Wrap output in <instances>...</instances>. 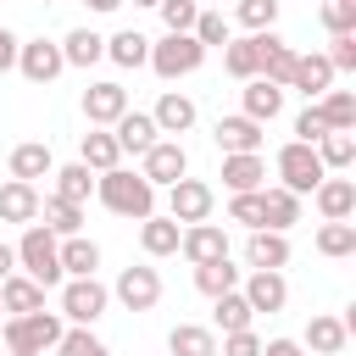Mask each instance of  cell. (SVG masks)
Returning <instances> with one entry per match:
<instances>
[{
    "instance_id": "6da1fadb",
    "label": "cell",
    "mask_w": 356,
    "mask_h": 356,
    "mask_svg": "<svg viewBox=\"0 0 356 356\" xmlns=\"http://www.w3.org/2000/svg\"><path fill=\"white\" fill-rule=\"evenodd\" d=\"M95 200H100L106 211H117V217H134V222L156 217V189L139 178V167H111V172H100V178H95Z\"/></svg>"
},
{
    "instance_id": "7a4b0ae2",
    "label": "cell",
    "mask_w": 356,
    "mask_h": 356,
    "mask_svg": "<svg viewBox=\"0 0 356 356\" xmlns=\"http://www.w3.org/2000/svg\"><path fill=\"white\" fill-rule=\"evenodd\" d=\"M11 250H17V273H28L39 289H61V256H56L61 239H56L44 222H28Z\"/></svg>"
},
{
    "instance_id": "3957f363",
    "label": "cell",
    "mask_w": 356,
    "mask_h": 356,
    "mask_svg": "<svg viewBox=\"0 0 356 356\" xmlns=\"http://www.w3.org/2000/svg\"><path fill=\"white\" fill-rule=\"evenodd\" d=\"M61 334H67L61 312H28V317H6L0 323V339H6L11 356H50Z\"/></svg>"
},
{
    "instance_id": "277c9868",
    "label": "cell",
    "mask_w": 356,
    "mask_h": 356,
    "mask_svg": "<svg viewBox=\"0 0 356 356\" xmlns=\"http://www.w3.org/2000/svg\"><path fill=\"white\" fill-rule=\"evenodd\" d=\"M200 61H206V50H200L195 33H161V39H150V61H145V67H150L161 83H178V78L200 72Z\"/></svg>"
},
{
    "instance_id": "5b68a950",
    "label": "cell",
    "mask_w": 356,
    "mask_h": 356,
    "mask_svg": "<svg viewBox=\"0 0 356 356\" xmlns=\"http://www.w3.org/2000/svg\"><path fill=\"white\" fill-rule=\"evenodd\" d=\"M111 306V289L100 278H61V323L67 328H95Z\"/></svg>"
},
{
    "instance_id": "8992f818",
    "label": "cell",
    "mask_w": 356,
    "mask_h": 356,
    "mask_svg": "<svg viewBox=\"0 0 356 356\" xmlns=\"http://www.w3.org/2000/svg\"><path fill=\"white\" fill-rule=\"evenodd\" d=\"M273 172H278V189H289V195H312V189L328 178V172H323V161H317V150H312V145H300V139L278 145Z\"/></svg>"
},
{
    "instance_id": "52a82bcc",
    "label": "cell",
    "mask_w": 356,
    "mask_h": 356,
    "mask_svg": "<svg viewBox=\"0 0 356 356\" xmlns=\"http://www.w3.org/2000/svg\"><path fill=\"white\" fill-rule=\"evenodd\" d=\"M139 178H145L150 189H172L178 178H189V150H184V139H156V145L139 156Z\"/></svg>"
},
{
    "instance_id": "ba28073f",
    "label": "cell",
    "mask_w": 356,
    "mask_h": 356,
    "mask_svg": "<svg viewBox=\"0 0 356 356\" xmlns=\"http://www.w3.org/2000/svg\"><path fill=\"white\" fill-rule=\"evenodd\" d=\"M211 206H217V189H211L206 178H178V184L167 189V217H172L178 228L211 222Z\"/></svg>"
},
{
    "instance_id": "9c48e42d",
    "label": "cell",
    "mask_w": 356,
    "mask_h": 356,
    "mask_svg": "<svg viewBox=\"0 0 356 356\" xmlns=\"http://www.w3.org/2000/svg\"><path fill=\"white\" fill-rule=\"evenodd\" d=\"M17 72H22L28 83L50 89V83L67 72V61H61V44H56V39H22V44H17Z\"/></svg>"
},
{
    "instance_id": "30bf717a",
    "label": "cell",
    "mask_w": 356,
    "mask_h": 356,
    "mask_svg": "<svg viewBox=\"0 0 356 356\" xmlns=\"http://www.w3.org/2000/svg\"><path fill=\"white\" fill-rule=\"evenodd\" d=\"M111 300H122L128 312H150V306L161 300V273H156L150 261L122 267V273H117V284H111Z\"/></svg>"
},
{
    "instance_id": "8fae6325",
    "label": "cell",
    "mask_w": 356,
    "mask_h": 356,
    "mask_svg": "<svg viewBox=\"0 0 356 356\" xmlns=\"http://www.w3.org/2000/svg\"><path fill=\"white\" fill-rule=\"evenodd\" d=\"M239 295H245V306H250L256 317H261V312L273 317V312H284V306H289V278H284V273L256 267V273H245V278H239Z\"/></svg>"
},
{
    "instance_id": "7c38bea8",
    "label": "cell",
    "mask_w": 356,
    "mask_h": 356,
    "mask_svg": "<svg viewBox=\"0 0 356 356\" xmlns=\"http://www.w3.org/2000/svg\"><path fill=\"white\" fill-rule=\"evenodd\" d=\"M211 139H217V150H222V156H261L267 128L234 111V117H217V122H211Z\"/></svg>"
},
{
    "instance_id": "4fadbf2b",
    "label": "cell",
    "mask_w": 356,
    "mask_h": 356,
    "mask_svg": "<svg viewBox=\"0 0 356 356\" xmlns=\"http://www.w3.org/2000/svg\"><path fill=\"white\" fill-rule=\"evenodd\" d=\"M122 111H128V89H122L117 78H95V83L83 89V117H89V128H111Z\"/></svg>"
},
{
    "instance_id": "5bb4252c",
    "label": "cell",
    "mask_w": 356,
    "mask_h": 356,
    "mask_svg": "<svg viewBox=\"0 0 356 356\" xmlns=\"http://www.w3.org/2000/svg\"><path fill=\"white\" fill-rule=\"evenodd\" d=\"M178 256H184L189 267H206V261L228 256V228H217V222H189V228L178 234Z\"/></svg>"
},
{
    "instance_id": "9a60e30c",
    "label": "cell",
    "mask_w": 356,
    "mask_h": 356,
    "mask_svg": "<svg viewBox=\"0 0 356 356\" xmlns=\"http://www.w3.org/2000/svg\"><path fill=\"white\" fill-rule=\"evenodd\" d=\"M289 234H273V228H250L245 234V273H256V267H267V273H284L289 267Z\"/></svg>"
},
{
    "instance_id": "2e32d148",
    "label": "cell",
    "mask_w": 356,
    "mask_h": 356,
    "mask_svg": "<svg viewBox=\"0 0 356 356\" xmlns=\"http://www.w3.org/2000/svg\"><path fill=\"white\" fill-rule=\"evenodd\" d=\"M150 122H156V134L161 139H184L195 122H200V106L189 100V95H178V89H167L161 100H156V111H150Z\"/></svg>"
},
{
    "instance_id": "e0dca14e",
    "label": "cell",
    "mask_w": 356,
    "mask_h": 356,
    "mask_svg": "<svg viewBox=\"0 0 356 356\" xmlns=\"http://www.w3.org/2000/svg\"><path fill=\"white\" fill-rule=\"evenodd\" d=\"M312 200H317V217H323V222H350V217H356V178L328 172V178L312 189Z\"/></svg>"
},
{
    "instance_id": "ac0fdd59",
    "label": "cell",
    "mask_w": 356,
    "mask_h": 356,
    "mask_svg": "<svg viewBox=\"0 0 356 356\" xmlns=\"http://www.w3.org/2000/svg\"><path fill=\"white\" fill-rule=\"evenodd\" d=\"M256 44H261V72L256 78H267V83H278V89H289V72H295V44L278 33V28H267V33H256Z\"/></svg>"
},
{
    "instance_id": "d6986e66",
    "label": "cell",
    "mask_w": 356,
    "mask_h": 356,
    "mask_svg": "<svg viewBox=\"0 0 356 356\" xmlns=\"http://www.w3.org/2000/svg\"><path fill=\"white\" fill-rule=\"evenodd\" d=\"M111 139H117V150H122V156H145V150H150L161 134H156L150 111H134V106H128V111L111 122Z\"/></svg>"
},
{
    "instance_id": "ffe728a7",
    "label": "cell",
    "mask_w": 356,
    "mask_h": 356,
    "mask_svg": "<svg viewBox=\"0 0 356 356\" xmlns=\"http://www.w3.org/2000/svg\"><path fill=\"white\" fill-rule=\"evenodd\" d=\"M350 345V328L334 317V312H312V323H306V339H300V350H312V356H339Z\"/></svg>"
},
{
    "instance_id": "44dd1931",
    "label": "cell",
    "mask_w": 356,
    "mask_h": 356,
    "mask_svg": "<svg viewBox=\"0 0 356 356\" xmlns=\"http://www.w3.org/2000/svg\"><path fill=\"white\" fill-rule=\"evenodd\" d=\"M39 184H22V178H6L0 184V222H39Z\"/></svg>"
},
{
    "instance_id": "7402d4cb",
    "label": "cell",
    "mask_w": 356,
    "mask_h": 356,
    "mask_svg": "<svg viewBox=\"0 0 356 356\" xmlns=\"http://www.w3.org/2000/svg\"><path fill=\"white\" fill-rule=\"evenodd\" d=\"M289 89H300L306 100H323V95L334 89V67H328V56H323V50H312V56H295Z\"/></svg>"
},
{
    "instance_id": "603a6c76",
    "label": "cell",
    "mask_w": 356,
    "mask_h": 356,
    "mask_svg": "<svg viewBox=\"0 0 356 356\" xmlns=\"http://www.w3.org/2000/svg\"><path fill=\"white\" fill-rule=\"evenodd\" d=\"M278 111H284V89H278V83L250 78V83L239 89V117H250V122H261V128H267Z\"/></svg>"
},
{
    "instance_id": "cb8c5ba5",
    "label": "cell",
    "mask_w": 356,
    "mask_h": 356,
    "mask_svg": "<svg viewBox=\"0 0 356 356\" xmlns=\"http://www.w3.org/2000/svg\"><path fill=\"white\" fill-rule=\"evenodd\" d=\"M11 178H22V184H39V178H50L56 172V156H50V145L44 139H22V145H11Z\"/></svg>"
},
{
    "instance_id": "d4e9b609",
    "label": "cell",
    "mask_w": 356,
    "mask_h": 356,
    "mask_svg": "<svg viewBox=\"0 0 356 356\" xmlns=\"http://www.w3.org/2000/svg\"><path fill=\"white\" fill-rule=\"evenodd\" d=\"M222 189L228 195H250V189H267V161L261 156H222Z\"/></svg>"
},
{
    "instance_id": "484cf974",
    "label": "cell",
    "mask_w": 356,
    "mask_h": 356,
    "mask_svg": "<svg viewBox=\"0 0 356 356\" xmlns=\"http://www.w3.org/2000/svg\"><path fill=\"white\" fill-rule=\"evenodd\" d=\"M61 44V61L67 67H95V61H106V33H95V28H72V33H61L56 39Z\"/></svg>"
},
{
    "instance_id": "4316f807",
    "label": "cell",
    "mask_w": 356,
    "mask_h": 356,
    "mask_svg": "<svg viewBox=\"0 0 356 356\" xmlns=\"http://www.w3.org/2000/svg\"><path fill=\"white\" fill-rule=\"evenodd\" d=\"M78 161L100 178V172H111V167H122V150H117V139H111V128H89L83 139H78Z\"/></svg>"
},
{
    "instance_id": "83f0119b",
    "label": "cell",
    "mask_w": 356,
    "mask_h": 356,
    "mask_svg": "<svg viewBox=\"0 0 356 356\" xmlns=\"http://www.w3.org/2000/svg\"><path fill=\"white\" fill-rule=\"evenodd\" d=\"M295 222H300V195H289V189L267 184V189H261V228H273V234H289Z\"/></svg>"
},
{
    "instance_id": "f1b7e54d",
    "label": "cell",
    "mask_w": 356,
    "mask_h": 356,
    "mask_svg": "<svg viewBox=\"0 0 356 356\" xmlns=\"http://www.w3.org/2000/svg\"><path fill=\"white\" fill-rule=\"evenodd\" d=\"M178 222L167 217V211H156V217H145L139 222V250L150 256V261H161V256H178Z\"/></svg>"
},
{
    "instance_id": "f546056e",
    "label": "cell",
    "mask_w": 356,
    "mask_h": 356,
    "mask_svg": "<svg viewBox=\"0 0 356 356\" xmlns=\"http://www.w3.org/2000/svg\"><path fill=\"white\" fill-rule=\"evenodd\" d=\"M61 278H95L100 273V245L89 239V234H72V239H61Z\"/></svg>"
},
{
    "instance_id": "4dcf8cb0",
    "label": "cell",
    "mask_w": 356,
    "mask_h": 356,
    "mask_svg": "<svg viewBox=\"0 0 356 356\" xmlns=\"http://www.w3.org/2000/svg\"><path fill=\"white\" fill-rule=\"evenodd\" d=\"M0 306H6V317H28V312H44V289H39L28 273H11V278L0 284Z\"/></svg>"
},
{
    "instance_id": "1f68e13d",
    "label": "cell",
    "mask_w": 356,
    "mask_h": 356,
    "mask_svg": "<svg viewBox=\"0 0 356 356\" xmlns=\"http://www.w3.org/2000/svg\"><path fill=\"white\" fill-rule=\"evenodd\" d=\"M222 72H228V78H239V83H250V78L261 72V44H256V33H245V39H228V44H222Z\"/></svg>"
},
{
    "instance_id": "d6a6232c",
    "label": "cell",
    "mask_w": 356,
    "mask_h": 356,
    "mask_svg": "<svg viewBox=\"0 0 356 356\" xmlns=\"http://www.w3.org/2000/svg\"><path fill=\"white\" fill-rule=\"evenodd\" d=\"M106 61H117V67H145L150 61V39L139 33V28H117L111 39H106Z\"/></svg>"
},
{
    "instance_id": "836d02e7",
    "label": "cell",
    "mask_w": 356,
    "mask_h": 356,
    "mask_svg": "<svg viewBox=\"0 0 356 356\" xmlns=\"http://www.w3.org/2000/svg\"><path fill=\"white\" fill-rule=\"evenodd\" d=\"M39 222L56 234V239H72V234H83V206H72V200H56V195H44L39 200Z\"/></svg>"
},
{
    "instance_id": "e575fe53",
    "label": "cell",
    "mask_w": 356,
    "mask_h": 356,
    "mask_svg": "<svg viewBox=\"0 0 356 356\" xmlns=\"http://www.w3.org/2000/svg\"><path fill=\"white\" fill-rule=\"evenodd\" d=\"M250 323H256V312L245 306L239 289H228V295L211 300V334H239V328H250Z\"/></svg>"
},
{
    "instance_id": "d590c367",
    "label": "cell",
    "mask_w": 356,
    "mask_h": 356,
    "mask_svg": "<svg viewBox=\"0 0 356 356\" xmlns=\"http://www.w3.org/2000/svg\"><path fill=\"white\" fill-rule=\"evenodd\" d=\"M317 111H323L328 134H356V89H328L317 100Z\"/></svg>"
},
{
    "instance_id": "8d00e7d4",
    "label": "cell",
    "mask_w": 356,
    "mask_h": 356,
    "mask_svg": "<svg viewBox=\"0 0 356 356\" xmlns=\"http://www.w3.org/2000/svg\"><path fill=\"white\" fill-rule=\"evenodd\" d=\"M50 178H56V189H50L56 200H72V206H83V200L95 195V172H89L83 161H67V167H56Z\"/></svg>"
},
{
    "instance_id": "74e56055",
    "label": "cell",
    "mask_w": 356,
    "mask_h": 356,
    "mask_svg": "<svg viewBox=\"0 0 356 356\" xmlns=\"http://www.w3.org/2000/svg\"><path fill=\"white\" fill-rule=\"evenodd\" d=\"M239 278H245V267H234L228 256H217V261H206V267H195V289L200 295H228V289H239Z\"/></svg>"
},
{
    "instance_id": "f35d334b",
    "label": "cell",
    "mask_w": 356,
    "mask_h": 356,
    "mask_svg": "<svg viewBox=\"0 0 356 356\" xmlns=\"http://www.w3.org/2000/svg\"><path fill=\"white\" fill-rule=\"evenodd\" d=\"M167 350H172V356H217V334H211L206 323H178V328L167 334Z\"/></svg>"
},
{
    "instance_id": "ab89813d",
    "label": "cell",
    "mask_w": 356,
    "mask_h": 356,
    "mask_svg": "<svg viewBox=\"0 0 356 356\" xmlns=\"http://www.w3.org/2000/svg\"><path fill=\"white\" fill-rule=\"evenodd\" d=\"M312 245H317V256L345 261V256H356V222H323Z\"/></svg>"
},
{
    "instance_id": "60d3db41",
    "label": "cell",
    "mask_w": 356,
    "mask_h": 356,
    "mask_svg": "<svg viewBox=\"0 0 356 356\" xmlns=\"http://www.w3.org/2000/svg\"><path fill=\"white\" fill-rule=\"evenodd\" d=\"M317 161H323V172H345L350 161H356V134H323L317 145Z\"/></svg>"
},
{
    "instance_id": "b9f144b4",
    "label": "cell",
    "mask_w": 356,
    "mask_h": 356,
    "mask_svg": "<svg viewBox=\"0 0 356 356\" xmlns=\"http://www.w3.org/2000/svg\"><path fill=\"white\" fill-rule=\"evenodd\" d=\"M278 11H284V0H239L228 22H239L245 33H267V28L278 22Z\"/></svg>"
},
{
    "instance_id": "7bdbcfd3",
    "label": "cell",
    "mask_w": 356,
    "mask_h": 356,
    "mask_svg": "<svg viewBox=\"0 0 356 356\" xmlns=\"http://www.w3.org/2000/svg\"><path fill=\"white\" fill-rule=\"evenodd\" d=\"M195 39H200V50H222L228 39H234V22L222 17V11H200L195 17V28H189Z\"/></svg>"
},
{
    "instance_id": "ee69618b",
    "label": "cell",
    "mask_w": 356,
    "mask_h": 356,
    "mask_svg": "<svg viewBox=\"0 0 356 356\" xmlns=\"http://www.w3.org/2000/svg\"><path fill=\"white\" fill-rule=\"evenodd\" d=\"M56 356H111V345L95 334V328H67L56 339Z\"/></svg>"
},
{
    "instance_id": "f6af8a7d",
    "label": "cell",
    "mask_w": 356,
    "mask_h": 356,
    "mask_svg": "<svg viewBox=\"0 0 356 356\" xmlns=\"http://www.w3.org/2000/svg\"><path fill=\"white\" fill-rule=\"evenodd\" d=\"M156 11H161V28L167 33H189L195 17H200V0H161Z\"/></svg>"
},
{
    "instance_id": "bcb514c9",
    "label": "cell",
    "mask_w": 356,
    "mask_h": 356,
    "mask_svg": "<svg viewBox=\"0 0 356 356\" xmlns=\"http://www.w3.org/2000/svg\"><path fill=\"white\" fill-rule=\"evenodd\" d=\"M228 222H239L245 234L261 228V189H250V195H228Z\"/></svg>"
},
{
    "instance_id": "7dc6e473",
    "label": "cell",
    "mask_w": 356,
    "mask_h": 356,
    "mask_svg": "<svg viewBox=\"0 0 356 356\" xmlns=\"http://www.w3.org/2000/svg\"><path fill=\"white\" fill-rule=\"evenodd\" d=\"M323 56H328V67H334V78H339V72H356V33H334Z\"/></svg>"
},
{
    "instance_id": "c3c4849f",
    "label": "cell",
    "mask_w": 356,
    "mask_h": 356,
    "mask_svg": "<svg viewBox=\"0 0 356 356\" xmlns=\"http://www.w3.org/2000/svg\"><path fill=\"white\" fill-rule=\"evenodd\" d=\"M323 134H328V122H323V111H317V100H306V111L295 117V139H300V145H317Z\"/></svg>"
},
{
    "instance_id": "681fc988",
    "label": "cell",
    "mask_w": 356,
    "mask_h": 356,
    "mask_svg": "<svg viewBox=\"0 0 356 356\" xmlns=\"http://www.w3.org/2000/svg\"><path fill=\"white\" fill-rule=\"evenodd\" d=\"M217 356H261V334L256 328H239V334H222Z\"/></svg>"
},
{
    "instance_id": "f907efd6",
    "label": "cell",
    "mask_w": 356,
    "mask_h": 356,
    "mask_svg": "<svg viewBox=\"0 0 356 356\" xmlns=\"http://www.w3.org/2000/svg\"><path fill=\"white\" fill-rule=\"evenodd\" d=\"M323 28H328V39H334V33H356V6L328 0V6H323Z\"/></svg>"
},
{
    "instance_id": "816d5d0a",
    "label": "cell",
    "mask_w": 356,
    "mask_h": 356,
    "mask_svg": "<svg viewBox=\"0 0 356 356\" xmlns=\"http://www.w3.org/2000/svg\"><path fill=\"white\" fill-rule=\"evenodd\" d=\"M17 44H22V39L0 22V72H11V67H17Z\"/></svg>"
},
{
    "instance_id": "f5cc1de1",
    "label": "cell",
    "mask_w": 356,
    "mask_h": 356,
    "mask_svg": "<svg viewBox=\"0 0 356 356\" xmlns=\"http://www.w3.org/2000/svg\"><path fill=\"white\" fill-rule=\"evenodd\" d=\"M261 356H306V350H300V339H284L278 334V339H261Z\"/></svg>"
},
{
    "instance_id": "db71d44e",
    "label": "cell",
    "mask_w": 356,
    "mask_h": 356,
    "mask_svg": "<svg viewBox=\"0 0 356 356\" xmlns=\"http://www.w3.org/2000/svg\"><path fill=\"white\" fill-rule=\"evenodd\" d=\"M11 273H17V250H11V245H6V239H0V284H6V278H11Z\"/></svg>"
},
{
    "instance_id": "11a10c76",
    "label": "cell",
    "mask_w": 356,
    "mask_h": 356,
    "mask_svg": "<svg viewBox=\"0 0 356 356\" xmlns=\"http://www.w3.org/2000/svg\"><path fill=\"white\" fill-rule=\"evenodd\" d=\"M83 6H89V11H100V17H106V11H117V6H122V0H83Z\"/></svg>"
},
{
    "instance_id": "9f6ffc18",
    "label": "cell",
    "mask_w": 356,
    "mask_h": 356,
    "mask_svg": "<svg viewBox=\"0 0 356 356\" xmlns=\"http://www.w3.org/2000/svg\"><path fill=\"white\" fill-rule=\"evenodd\" d=\"M122 6H128V0H122ZM134 6H161V0H134Z\"/></svg>"
},
{
    "instance_id": "6f0895ef",
    "label": "cell",
    "mask_w": 356,
    "mask_h": 356,
    "mask_svg": "<svg viewBox=\"0 0 356 356\" xmlns=\"http://www.w3.org/2000/svg\"><path fill=\"white\" fill-rule=\"evenodd\" d=\"M0 323H6V306H0Z\"/></svg>"
},
{
    "instance_id": "680465c9",
    "label": "cell",
    "mask_w": 356,
    "mask_h": 356,
    "mask_svg": "<svg viewBox=\"0 0 356 356\" xmlns=\"http://www.w3.org/2000/svg\"><path fill=\"white\" fill-rule=\"evenodd\" d=\"M44 6H50V0H44Z\"/></svg>"
}]
</instances>
